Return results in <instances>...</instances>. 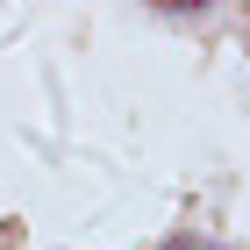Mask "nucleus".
Instances as JSON below:
<instances>
[{
    "instance_id": "obj_1",
    "label": "nucleus",
    "mask_w": 250,
    "mask_h": 250,
    "mask_svg": "<svg viewBox=\"0 0 250 250\" xmlns=\"http://www.w3.org/2000/svg\"><path fill=\"white\" fill-rule=\"evenodd\" d=\"M165 250H200V243H165Z\"/></svg>"
}]
</instances>
